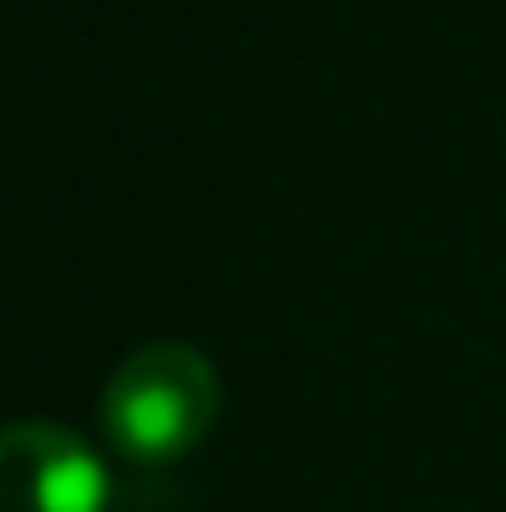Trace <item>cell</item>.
<instances>
[{
  "mask_svg": "<svg viewBox=\"0 0 506 512\" xmlns=\"http://www.w3.org/2000/svg\"><path fill=\"white\" fill-rule=\"evenodd\" d=\"M221 411L215 364L185 340L137 346L102 387V429L137 465H173L185 459Z\"/></svg>",
  "mask_w": 506,
  "mask_h": 512,
  "instance_id": "1",
  "label": "cell"
},
{
  "mask_svg": "<svg viewBox=\"0 0 506 512\" xmlns=\"http://www.w3.org/2000/svg\"><path fill=\"white\" fill-rule=\"evenodd\" d=\"M0 512H108V465L60 423H6Z\"/></svg>",
  "mask_w": 506,
  "mask_h": 512,
  "instance_id": "2",
  "label": "cell"
}]
</instances>
